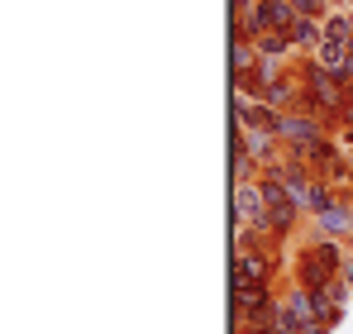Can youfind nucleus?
<instances>
[{
  "label": "nucleus",
  "instance_id": "9d476101",
  "mask_svg": "<svg viewBox=\"0 0 353 334\" xmlns=\"http://www.w3.org/2000/svg\"><path fill=\"white\" fill-rule=\"evenodd\" d=\"M292 5L301 19H320V24L330 19V0H292Z\"/></svg>",
  "mask_w": 353,
  "mask_h": 334
},
{
  "label": "nucleus",
  "instance_id": "423d86ee",
  "mask_svg": "<svg viewBox=\"0 0 353 334\" xmlns=\"http://www.w3.org/2000/svg\"><path fill=\"white\" fill-rule=\"evenodd\" d=\"M325 43V24L320 19H296L292 24V48L305 57H315V48Z\"/></svg>",
  "mask_w": 353,
  "mask_h": 334
},
{
  "label": "nucleus",
  "instance_id": "7ed1b4c3",
  "mask_svg": "<svg viewBox=\"0 0 353 334\" xmlns=\"http://www.w3.org/2000/svg\"><path fill=\"white\" fill-rule=\"evenodd\" d=\"M296 19H301V14H296L292 0H253V19H248V34H263V29H272V34H292Z\"/></svg>",
  "mask_w": 353,
  "mask_h": 334
},
{
  "label": "nucleus",
  "instance_id": "9b49d317",
  "mask_svg": "<svg viewBox=\"0 0 353 334\" xmlns=\"http://www.w3.org/2000/svg\"><path fill=\"white\" fill-rule=\"evenodd\" d=\"M339 277H344V282L353 286V258H344V273H339Z\"/></svg>",
  "mask_w": 353,
  "mask_h": 334
},
{
  "label": "nucleus",
  "instance_id": "6e6552de",
  "mask_svg": "<svg viewBox=\"0 0 353 334\" xmlns=\"http://www.w3.org/2000/svg\"><path fill=\"white\" fill-rule=\"evenodd\" d=\"M310 62H315L320 72H330V77H344V72H349V48H344V43H330V39H325V43L315 48V57H310Z\"/></svg>",
  "mask_w": 353,
  "mask_h": 334
},
{
  "label": "nucleus",
  "instance_id": "f8f14e48",
  "mask_svg": "<svg viewBox=\"0 0 353 334\" xmlns=\"http://www.w3.org/2000/svg\"><path fill=\"white\" fill-rule=\"evenodd\" d=\"M268 334H301V330H287V325H272Z\"/></svg>",
  "mask_w": 353,
  "mask_h": 334
},
{
  "label": "nucleus",
  "instance_id": "0eeeda50",
  "mask_svg": "<svg viewBox=\"0 0 353 334\" xmlns=\"http://www.w3.org/2000/svg\"><path fill=\"white\" fill-rule=\"evenodd\" d=\"M253 48H258V57H268V62H287V57L296 53V48H292V34H272V29L253 34Z\"/></svg>",
  "mask_w": 353,
  "mask_h": 334
},
{
  "label": "nucleus",
  "instance_id": "20e7f679",
  "mask_svg": "<svg viewBox=\"0 0 353 334\" xmlns=\"http://www.w3.org/2000/svg\"><path fill=\"white\" fill-rule=\"evenodd\" d=\"M272 277V258L258 248V239H248V248H234V286H268Z\"/></svg>",
  "mask_w": 353,
  "mask_h": 334
},
{
  "label": "nucleus",
  "instance_id": "f257e3e1",
  "mask_svg": "<svg viewBox=\"0 0 353 334\" xmlns=\"http://www.w3.org/2000/svg\"><path fill=\"white\" fill-rule=\"evenodd\" d=\"M339 273H344V258H339V244H334V239H315V244L301 248V258H296V286H305V291L330 286Z\"/></svg>",
  "mask_w": 353,
  "mask_h": 334
},
{
  "label": "nucleus",
  "instance_id": "39448f33",
  "mask_svg": "<svg viewBox=\"0 0 353 334\" xmlns=\"http://www.w3.org/2000/svg\"><path fill=\"white\" fill-rule=\"evenodd\" d=\"M277 139L287 148H310V144H320V119L305 110H287L277 119Z\"/></svg>",
  "mask_w": 353,
  "mask_h": 334
},
{
  "label": "nucleus",
  "instance_id": "f03ea898",
  "mask_svg": "<svg viewBox=\"0 0 353 334\" xmlns=\"http://www.w3.org/2000/svg\"><path fill=\"white\" fill-rule=\"evenodd\" d=\"M272 325H287V330H301V334H330V320H325L320 306H315V291H305V286H292V291L277 301Z\"/></svg>",
  "mask_w": 353,
  "mask_h": 334
},
{
  "label": "nucleus",
  "instance_id": "1a4fd4ad",
  "mask_svg": "<svg viewBox=\"0 0 353 334\" xmlns=\"http://www.w3.org/2000/svg\"><path fill=\"white\" fill-rule=\"evenodd\" d=\"M325 39L349 48V43H353V10H344V14H330V19H325Z\"/></svg>",
  "mask_w": 353,
  "mask_h": 334
},
{
  "label": "nucleus",
  "instance_id": "4468645a",
  "mask_svg": "<svg viewBox=\"0 0 353 334\" xmlns=\"http://www.w3.org/2000/svg\"><path fill=\"white\" fill-rule=\"evenodd\" d=\"M349 163H353V129H349Z\"/></svg>",
  "mask_w": 353,
  "mask_h": 334
},
{
  "label": "nucleus",
  "instance_id": "ddd939ff",
  "mask_svg": "<svg viewBox=\"0 0 353 334\" xmlns=\"http://www.w3.org/2000/svg\"><path fill=\"white\" fill-rule=\"evenodd\" d=\"M344 248H349V258H353V234H349V239H344Z\"/></svg>",
  "mask_w": 353,
  "mask_h": 334
},
{
  "label": "nucleus",
  "instance_id": "2eb2a0df",
  "mask_svg": "<svg viewBox=\"0 0 353 334\" xmlns=\"http://www.w3.org/2000/svg\"><path fill=\"white\" fill-rule=\"evenodd\" d=\"M344 5H349V10H353V0H344Z\"/></svg>",
  "mask_w": 353,
  "mask_h": 334
}]
</instances>
